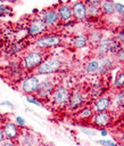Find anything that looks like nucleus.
Returning a JSON list of instances; mask_svg holds the SVG:
<instances>
[{"instance_id": "1", "label": "nucleus", "mask_w": 124, "mask_h": 146, "mask_svg": "<svg viewBox=\"0 0 124 146\" xmlns=\"http://www.w3.org/2000/svg\"><path fill=\"white\" fill-rule=\"evenodd\" d=\"M43 60H44L43 52H41L39 50H32V51L26 52L23 56L20 65L27 71H33V70H36Z\"/></svg>"}, {"instance_id": "2", "label": "nucleus", "mask_w": 124, "mask_h": 146, "mask_svg": "<svg viewBox=\"0 0 124 146\" xmlns=\"http://www.w3.org/2000/svg\"><path fill=\"white\" fill-rule=\"evenodd\" d=\"M61 66H63V62L59 57H50L44 59L35 71L38 75H49L56 73Z\"/></svg>"}, {"instance_id": "3", "label": "nucleus", "mask_w": 124, "mask_h": 146, "mask_svg": "<svg viewBox=\"0 0 124 146\" xmlns=\"http://www.w3.org/2000/svg\"><path fill=\"white\" fill-rule=\"evenodd\" d=\"M61 43V36L58 34H44L35 40V46L39 49H48L57 47Z\"/></svg>"}, {"instance_id": "4", "label": "nucleus", "mask_w": 124, "mask_h": 146, "mask_svg": "<svg viewBox=\"0 0 124 146\" xmlns=\"http://www.w3.org/2000/svg\"><path fill=\"white\" fill-rule=\"evenodd\" d=\"M40 83H41V81H40V79H39L38 75H30V76L25 78L22 81L20 89H22V91L26 96H32V95H35L36 94Z\"/></svg>"}, {"instance_id": "5", "label": "nucleus", "mask_w": 124, "mask_h": 146, "mask_svg": "<svg viewBox=\"0 0 124 146\" xmlns=\"http://www.w3.org/2000/svg\"><path fill=\"white\" fill-rule=\"evenodd\" d=\"M69 97H71L69 90L64 86H58L55 88V90L51 95V102H52V104H56L59 106H66Z\"/></svg>"}, {"instance_id": "6", "label": "nucleus", "mask_w": 124, "mask_h": 146, "mask_svg": "<svg viewBox=\"0 0 124 146\" xmlns=\"http://www.w3.org/2000/svg\"><path fill=\"white\" fill-rule=\"evenodd\" d=\"M55 82L53 80L47 78L44 79L43 81H41L40 86H39V89L35 94V96L38 98H42V99H48L49 97H51L53 90H55Z\"/></svg>"}, {"instance_id": "7", "label": "nucleus", "mask_w": 124, "mask_h": 146, "mask_svg": "<svg viewBox=\"0 0 124 146\" xmlns=\"http://www.w3.org/2000/svg\"><path fill=\"white\" fill-rule=\"evenodd\" d=\"M2 131L5 135L6 140H10V141H15L18 140L19 136H20V127H18L16 123L14 122H7L3 124L2 127Z\"/></svg>"}, {"instance_id": "8", "label": "nucleus", "mask_w": 124, "mask_h": 146, "mask_svg": "<svg viewBox=\"0 0 124 146\" xmlns=\"http://www.w3.org/2000/svg\"><path fill=\"white\" fill-rule=\"evenodd\" d=\"M47 29H48V26L43 23V21L41 18H34L30 23V25L27 26V30L26 31H27V34L28 35H32V36L40 35L41 36V34L44 33L47 31Z\"/></svg>"}, {"instance_id": "9", "label": "nucleus", "mask_w": 124, "mask_h": 146, "mask_svg": "<svg viewBox=\"0 0 124 146\" xmlns=\"http://www.w3.org/2000/svg\"><path fill=\"white\" fill-rule=\"evenodd\" d=\"M41 19L43 23L49 27V26H56L60 22L59 14L57 9H47L41 13Z\"/></svg>"}, {"instance_id": "10", "label": "nucleus", "mask_w": 124, "mask_h": 146, "mask_svg": "<svg viewBox=\"0 0 124 146\" xmlns=\"http://www.w3.org/2000/svg\"><path fill=\"white\" fill-rule=\"evenodd\" d=\"M72 13L77 22H85L86 21V5L83 1H75L72 3Z\"/></svg>"}, {"instance_id": "11", "label": "nucleus", "mask_w": 124, "mask_h": 146, "mask_svg": "<svg viewBox=\"0 0 124 146\" xmlns=\"http://www.w3.org/2000/svg\"><path fill=\"white\" fill-rule=\"evenodd\" d=\"M83 104H84L83 95L80 91H74L73 94H71V97L66 106L69 111H78L83 106Z\"/></svg>"}, {"instance_id": "12", "label": "nucleus", "mask_w": 124, "mask_h": 146, "mask_svg": "<svg viewBox=\"0 0 124 146\" xmlns=\"http://www.w3.org/2000/svg\"><path fill=\"white\" fill-rule=\"evenodd\" d=\"M111 122V114L109 112H99V113H94V115L92 116V123L96 127H107L108 124H110Z\"/></svg>"}, {"instance_id": "13", "label": "nucleus", "mask_w": 124, "mask_h": 146, "mask_svg": "<svg viewBox=\"0 0 124 146\" xmlns=\"http://www.w3.org/2000/svg\"><path fill=\"white\" fill-rule=\"evenodd\" d=\"M110 106H111V97H109V96H100L93 102L94 113L106 112Z\"/></svg>"}, {"instance_id": "14", "label": "nucleus", "mask_w": 124, "mask_h": 146, "mask_svg": "<svg viewBox=\"0 0 124 146\" xmlns=\"http://www.w3.org/2000/svg\"><path fill=\"white\" fill-rule=\"evenodd\" d=\"M111 41H113V38H108V36H104L102 35V38L100 39V41L96 46V48H97V55L99 57L107 56L108 52H110Z\"/></svg>"}, {"instance_id": "15", "label": "nucleus", "mask_w": 124, "mask_h": 146, "mask_svg": "<svg viewBox=\"0 0 124 146\" xmlns=\"http://www.w3.org/2000/svg\"><path fill=\"white\" fill-rule=\"evenodd\" d=\"M57 11L59 14V17H60V21L66 23V22H69L72 21V17H73V13H72V7L69 5H63L60 3L57 8Z\"/></svg>"}, {"instance_id": "16", "label": "nucleus", "mask_w": 124, "mask_h": 146, "mask_svg": "<svg viewBox=\"0 0 124 146\" xmlns=\"http://www.w3.org/2000/svg\"><path fill=\"white\" fill-rule=\"evenodd\" d=\"M99 62H100V74H105L107 72H109L113 67H114V60L111 57L109 56H102V57H99L98 58Z\"/></svg>"}, {"instance_id": "17", "label": "nucleus", "mask_w": 124, "mask_h": 146, "mask_svg": "<svg viewBox=\"0 0 124 146\" xmlns=\"http://www.w3.org/2000/svg\"><path fill=\"white\" fill-rule=\"evenodd\" d=\"M100 62L98 58H93L89 60L85 65V72L88 74H100Z\"/></svg>"}, {"instance_id": "18", "label": "nucleus", "mask_w": 124, "mask_h": 146, "mask_svg": "<svg viewBox=\"0 0 124 146\" xmlns=\"http://www.w3.org/2000/svg\"><path fill=\"white\" fill-rule=\"evenodd\" d=\"M100 10H101L102 14H105V15H107V16H110V15L116 14V10H115V2H114V1H101Z\"/></svg>"}, {"instance_id": "19", "label": "nucleus", "mask_w": 124, "mask_h": 146, "mask_svg": "<svg viewBox=\"0 0 124 146\" xmlns=\"http://www.w3.org/2000/svg\"><path fill=\"white\" fill-rule=\"evenodd\" d=\"M20 146H34L36 143V138L34 139L33 136H31L28 132H22L18 138Z\"/></svg>"}, {"instance_id": "20", "label": "nucleus", "mask_w": 124, "mask_h": 146, "mask_svg": "<svg viewBox=\"0 0 124 146\" xmlns=\"http://www.w3.org/2000/svg\"><path fill=\"white\" fill-rule=\"evenodd\" d=\"M111 106L117 108H124V88L121 89L111 98Z\"/></svg>"}, {"instance_id": "21", "label": "nucleus", "mask_w": 124, "mask_h": 146, "mask_svg": "<svg viewBox=\"0 0 124 146\" xmlns=\"http://www.w3.org/2000/svg\"><path fill=\"white\" fill-rule=\"evenodd\" d=\"M88 42H89L88 36L84 35V34H77V35H75V36L73 38V40H72L73 46H74L75 48H77V49H82V48L86 47Z\"/></svg>"}, {"instance_id": "22", "label": "nucleus", "mask_w": 124, "mask_h": 146, "mask_svg": "<svg viewBox=\"0 0 124 146\" xmlns=\"http://www.w3.org/2000/svg\"><path fill=\"white\" fill-rule=\"evenodd\" d=\"M93 115H94V111L90 106H84V107L80 108L78 113H77L78 120H90V119H92Z\"/></svg>"}, {"instance_id": "23", "label": "nucleus", "mask_w": 124, "mask_h": 146, "mask_svg": "<svg viewBox=\"0 0 124 146\" xmlns=\"http://www.w3.org/2000/svg\"><path fill=\"white\" fill-rule=\"evenodd\" d=\"M86 21H90V18H93V17H98L100 14H101V10H100V7H96V6H92L90 3H86Z\"/></svg>"}, {"instance_id": "24", "label": "nucleus", "mask_w": 124, "mask_h": 146, "mask_svg": "<svg viewBox=\"0 0 124 146\" xmlns=\"http://www.w3.org/2000/svg\"><path fill=\"white\" fill-rule=\"evenodd\" d=\"M113 87L115 89H123L124 88V70L116 74L114 83H113Z\"/></svg>"}, {"instance_id": "25", "label": "nucleus", "mask_w": 124, "mask_h": 146, "mask_svg": "<svg viewBox=\"0 0 124 146\" xmlns=\"http://www.w3.org/2000/svg\"><path fill=\"white\" fill-rule=\"evenodd\" d=\"M101 38H102V35H101V32H100L99 30H92V31L89 33L88 40H89L90 42H92L93 44L97 46V43L100 41Z\"/></svg>"}, {"instance_id": "26", "label": "nucleus", "mask_w": 124, "mask_h": 146, "mask_svg": "<svg viewBox=\"0 0 124 146\" xmlns=\"http://www.w3.org/2000/svg\"><path fill=\"white\" fill-rule=\"evenodd\" d=\"M25 48V46L23 44V42L22 41H17L16 43H14L13 44V47H11V49H13V54H18L20 50H23Z\"/></svg>"}, {"instance_id": "27", "label": "nucleus", "mask_w": 124, "mask_h": 146, "mask_svg": "<svg viewBox=\"0 0 124 146\" xmlns=\"http://www.w3.org/2000/svg\"><path fill=\"white\" fill-rule=\"evenodd\" d=\"M80 131L81 132H83L84 135H86V136H89V137H91V136H96L98 132L94 130V129H91V128H85V127H81L80 128Z\"/></svg>"}, {"instance_id": "28", "label": "nucleus", "mask_w": 124, "mask_h": 146, "mask_svg": "<svg viewBox=\"0 0 124 146\" xmlns=\"http://www.w3.org/2000/svg\"><path fill=\"white\" fill-rule=\"evenodd\" d=\"M26 102H28V103H31V104H34V105H36V106H42V103L40 102V99H39L38 97H35L34 95H32V96H26Z\"/></svg>"}, {"instance_id": "29", "label": "nucleus", "mask_w": 124, "mask_h": 146, "mask_svg": "<svg viewBox=\"0 0 124 146\" xmlns=\"http://www.w3.org/2000/svg\"><path fill=\"white\" fill-rule=\"evenodd\" d=\"M115 39H116L122 46H124V27H122V29L118 30V32L116 33Z\"/></svg>"}, {"instance_id": "30", "label": "nucleus", "mask_w": 124, "mask_h": 146, "mask_svg": "<svg viewBox=\"0 0 124 146\" xmlns=\"http://www.w3.org/2000/svg\"><path fill=\"white\" fill-rule=\"evenodd\" d=\"M97 143L99 145H102V146H118L115 141L108 140V139H100V140H97Z\"/></svg>"}, {"instance_id": "31", "label": "nucleus", "mask_w": 124, "mask_h": 146, "mask_svg": "<svg viewBox=\"0 0 124 146\" xmlns=\"http://www.w3.org/2000/svg\"><path fill=\"white\" fill-rule=\"evenodd\" d=\"M115 10L116 13L121 16L124 14V5L123 3H119V2H115Z\"/></svg>"}, {"instance_id": "32", "label": "nucleus", "mask_w": 124, "mask_h": 146, "mask_svg": "<svg viewBox=\"0 0 124 146\" xmlns=\"http://www.w3.org/2000/svg\"><path fill=\"white\" fill-rule=\"evenodd\" d=\"M15 121H16V124H17L18 127L24 128V127L26 125V121L24 120V117H22V116H19V115H17V116H16Z\"/></svg>"}, {"instance_id": "33", "label": "nucleus", "mask_w": 124, "mask_h": 146, "mask_svg": "<svg viewBox=\"0 0 124 146\" xmlns=\"http://www.w3.org/2000/svg\"><path fill=\"white\" fill-rule=\"evenodd\" d=\"M75 24H76V21H75V19H72V21H69V22L64 23V27L67 29V30H73V29L75 27Z\"/></svg>"}, {"instance_id": "34", "label": "nucleus", "mask_w": 124, "mask_h": 146, "mask_svg": "<svg viewBox=\"0 0 124 146\" xmlns=\"http://www.w3.org/2000/svg\"><path fill=\"white\" fill-rule=\"evenodd\" d=\"M115 59H116L117 62H119V63H124V48H123L119 52H117V54L115 55Z\"/></svg>"}, {"instance_id": "35", "label": "nucleus", "mask_w": 124, "mask_h": 146, "mask_svg": "<svg viewBox=\"0 0 124 146\" xmlns=\"http://www.w3.org/2000/svg\"><path fill=\"white\" fill-rule=\"evenodd\" d=\"M9 11H10V8H9V7H7V6L0 3V16H3V15H6V14H8Z\"/></svg>"}, {"instance_id": "36", "label": "nucleus", "mask_w": 124, "mask_h": 146, "mask_svg": "<svg viewBox=\"0 0 124 146\" xmlns=\"http://www.w3.org/2000/svg\"><path fill=\"white\" fill-rule=\"evenodd\" d=\"M0 105H1V106H8V107H10V108H14V104H13L11 102H9V100H3V102L0 103Z\"/></svg>"}, {"instance_id": "37", "label": "nucleus", "mask_w": 124, "mask_h": 146, "mask_svg": "<svg viewBox=\"0 0 124 146\" xmlns=\"http://www.w3.org/2000/svg\"><path fill=\"white\" fill-rule=\"evenodd\" d=\"M0 146H16L15 141H10V140H5L2 144H0Z\"/></svg>"}, {"instance_id": "38", "label": "nucleus", "mask_w": 124, "mask_h": 146, "mask_svg": "<svg viewBox=\"0 0 124 146\" xmlns=\"http://www.w3.org/2000/svg\"><path fill=\"white\" fill-rule=\"evenodd\" d=\"M5 140H6V138H5V135H3L2 128H0V144H2Z\"/></svg>"}, {"instance_id": "39", "label": "nucleus", "mask_w": 124, "mask_h": 146, "mask_svg": "<svg viewBox=\"0 0 124 146\" xmlns=\"http://www.w3.org/2000/svg\"><path fill=\"white\" fill-rule=\"evenodd\" d=\"M100 135H101L102 137H106V136L108 135V130H107V129H101V130H100Z\"/></svg>"}, {"instance_id": "40", "label": "nucleus", "mask_w": 124, "mask_h": 146, "mask_svg": "<svg viewBox=\"0 0 124 146\" xmlns=\"http://www.w3.org/2000/svg\"><path fill=\"white\" fill-rule=\"evenodd\" d=\"M119 141H121V143H122V144L124 145V133H123V135H122V136L119 137Z\"/></svg>"}, {"instance_id": "41", "label": "nucleus", "mask_w": 124, "mask_h": 146, "mask_svg": "<svg viewBox=\"0 0 124 146\" xmlns=\"http://www.w3.org/2000/svg\"><path fill=\"white\" fill-rule=\"evenodd\" d=\"M119 19H121V22H122V24H123V25H124V14H123V15H121V16H119Z\"/></svg>"}, {"instance_id": "42", "label": "nucleus", "mask_w": 124, "mask_h": 146, "mask_svg": "<svg viewBox=\"0 0 124 146\" xmlns=\"http://www.w3.org/2000/svg\"><path fill=\"white\" fill-rule=\"evenodd\" d=\"M122 123L124 124V116H123V119H122Z\"/></svg>"}, {"instance_id": "43", "label": "nucleus", "mask_w": 124, "mask_h": 146, "mask_svg": "<svg viewBox=\"0 0 124 146\" xmlns=\"http://www.w3.org/2000/svg\"><path fill=\"white\" fill-rule=\"evenodd\" d=\"M123 133H124V127H123Z\"/></svg>"}, {"instance_id": "44", "label": "nucleus", "mask_w": 124, "mask_h": 146, "mask_svg": "<svg viewBox=\"0 0 124 146\" xmlns=\"http://www.w3.org/2000/svg\"><path fill=\"white\" fill-rule=\"evenodd\" d=\"M0 34H1V30H0Z\"/></svg>"}]
</instances>
